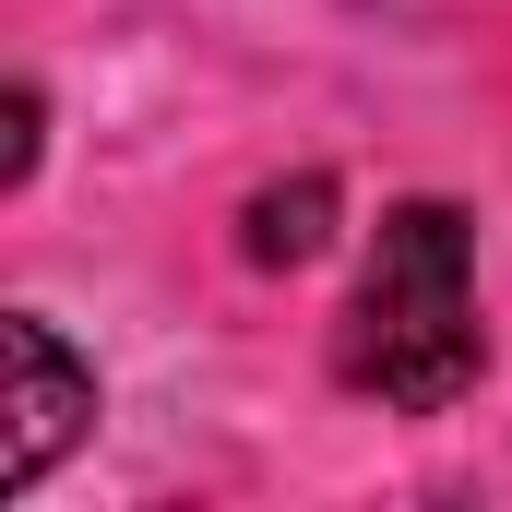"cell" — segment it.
Listing matches in <instances>:
<instances>
[{"label":"cell","instance_id":"obj_1","mask_svg":"<svg viewBox=\"0 0 512 512\" xmlns=\"http://www.w3.org/2000/svg\"><path fill=\"white\" fill-rule=\"evenodd\" d=\"M334 370H346V393H370L393 417H441L489 370V334H477V227L453 203H393L382 215V251L358 274V298H346Z\"/></svg>","mask_w":512,"mask_h":512},{"label":"cell","instance_id":"obj_2","mask_svg":"<svg viewBox=\"0 0 512 512\" xmlns=\"http://www.w3.org/2000/svg\"><path fill=\"white\" fill-rule=\"evenodd\" d=\"M0 382H12L0 393V501H24V489L72 453V429L96 417V370H84L36 310H12V322H0Z\"/></svg>","mask_w":512,"mask_h":512},{"label":"cell","instance_id":"obj_3","mask_svg":"<svg viewBox=\"0 0 512 512\" xmlns=\"http://www.w3.org/2000/svg\"><path fill=\"white\" fill-rule=\"evenodd\" d=\"M322 227H334V179H286V191H262V203H251L239 251L274 274V262H310V251H322Z\"/></svg>","mask_w":512,"mask_h":512},{"label":"cell","instance_id":"obj_4","mask_svg":"<svg viewBox=\"0 0 512 512\" xmlns=\"http://www.w3.org/2000/svg\"><path fill=\"white\" fill-rule=\"evenodd\" d=\"M36 179V84H12V155H0V191Z\"/></svg>","mask_w":512,"mask_h":512}]
</instances>
